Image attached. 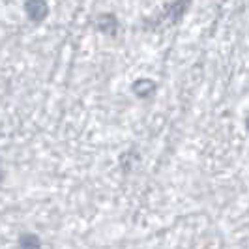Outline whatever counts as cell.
Masks as SVG:
<instances>
[{
	"instance_id": "cell-1",
	"label": "cell",
	"mask_w": 249,
	"mask_h": 249,
	"mask_svg": "<svg viewBox=\"0 0 249 249\" xmlns=\"http://www.w3.org/2000/svg\"><path fill=\"white\" fill-rule=\"evenodd\" d=\"M191 6V0H173L171 4H167L161 12L158 13V17L152 21V28H160V26H173L178 25L184 15L187 13Z\"/></svg>"
},
{
	"instance_id": "cell-2",
	"label": "cell",
	"mask_w": 249,
	"mask_h": 249,
	"mask_svg": "<svg viewBox=\"0 0 249 249\" xmlns=\"http://www.w3.org/2000/svg\"><path fill=\"white\" fill-rule=\"evenodd\" d=\"M25 13L32 23H43L49 17L47 0H25Z\"/></svg>"
},
{
	"instance_id": "cell-3",
	"label": "cell",
	"mask_w": 249,
	"mask_h": 249,
	"mask_svg": "<svg viewBox=\"0 0 249 249\" xmlns=\"http://www.w3.org/2000/svg\"><path fill=\"white\" fill-rule=\"evenodd\" d=\"M94 26L98 28V32L105 34V36H116L120 23H118V17L114 13H100L94 19Z\"/></svg>"
},
{
	"instance_id": "cell-4",
	"label": "cell",
	"mask_w": 249,
	"mask_h": 249,
	"mask_svg": "<svg viewBox=\"0 0 249 249\" xmlns=\"http://www.w3.org/2000/svg\"><path fill=\"white\" fill-rule=\"evenodd\" d=\"M156 90H158V83L150 77H139L131 85V92L139 100H148L156 94Z\"/></svg>"
},
{
	"instance_id": "cell-5",
	"label": "cell",
	"mask_w": 249,
	"mask_h": 249,
	"mask_svg": "<svg viewBox=\"0 0 249 249\" xmlns=\"http://www.w3.org/2000/svg\"><path fill=\"white\" fill-rule=\"evenodd\" d=\"M19 249H41V240L32 232L23 234L19 238Z\"/></svg>"
},
{
	"instance_id": "cell-6",
	"label": "cell",
	"mask_w": 249,
	"mask_h": 249,
	"mask_svg": "<svg viewBox=\"0 0 249 249\" xmlns=\"http://www.w3.org/2000/svg\"><path fill=\"white\" fill-rule=\"evenodd\" d=\"M246 131H248V135H249V114L246 116Z\"/></svg>"
}]
</instances>
